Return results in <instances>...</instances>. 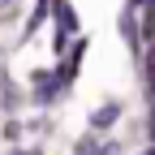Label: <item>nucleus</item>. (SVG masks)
Instances as JSON below:
<instances>
[{"instance_id":"nucleus-2","label":"nucleus","mask_w":155,"mask_h":155,"mask_svg":"<svg viewBox=\"0 0 155 155\" xmlns=\"http://www.w3.org/2000/svg\"><path fill=\"white\" fill-rule=\"evenodd\" d=\"M56 17H61V35H69V30H73V13H69V5H65V0L56 5Z\"/></svg>"},{"instance_id":"nucleus-3","label":"nucleus","mask_w":155,"mask_h":155,"mask_svg":"<svg viewBox=\"0 0 155 155\" xmlns=\"http://www.w3.org/2000/svg\"><path fill=\"white\" fill-rule=\"evenodd\" d=\"M147 91H151V95H155V52H151V56H147Z\"/></svg>"},{"instance_id":"nucleus-4","label":"nucleus","mask_w":155,"mask_h":155,"mask_svg":"<svg viewBox=\"0 0 155 155\" xmlns=\"http://www.w3.org/2000/svg\"><path fill=\"white\" fill-rule=\"evenodd\" d=\"M95 147H99L95 138H82V142H78V155H95Z\"/></svg>"},{"instance_id":"nucleus-1","label":"nucleus","mask_w":155,"mask_h":155,"mask_svg":"<svg viewBox=\"0 0 155 155\" xmlns=\"http://www.w3.org/2000/svg\"><path fill=\"white\" fill-rule=\"evenodd\" d=\"M116 116H121V104H99L91 112V125L95 129H108V125H116Z\"/></svg>"}]
</instances>
